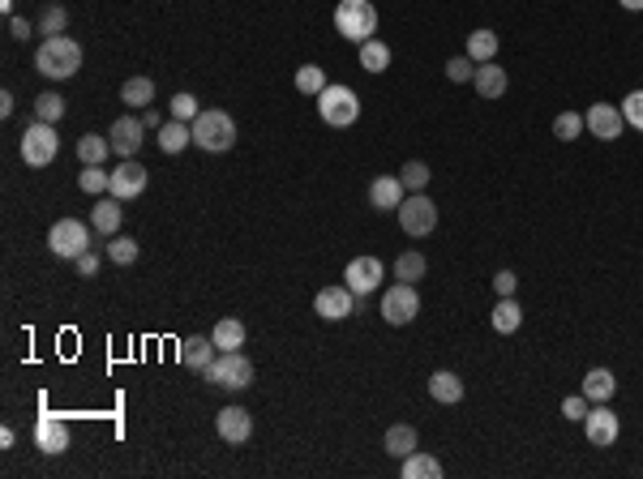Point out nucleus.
Segmentation results:
<instances>
[{"instance_id":"nucleus-1","label":"nucleus","mask_w":643,"mask_h":479,"mask_svg":"<svg viewBox=\"0 0 643 479\" xmlns=\"http://www.w3.org/2000/svg\"><path fill=\"white\" fill-rule=\"evenodd\" d=\"M35 69L44 73L48 82H65V77H74L82 69V48H77L69 35H52L39 43L35 51Z\"/></svg>"},{"instance_id":"nucleus-2","label":"nucleus","mask_w":643,"mask_h":479,"mask_svg":"<svg viewBox=\"0 0 643 479\" xmlns=\"http://www.w3.org/2000/svg\"><path fill=\"white\" fill-rule=\"evenodd\" d=\"M194 145L206 150V154L232 150V145H236V120L227 116V112H219V107L198 112V120H194Z\"/></svg>"},{"instance_id":"nucleus-3","label":"nucleus","mask_w":643,"mask_h":479,"mask_svg":"<svg viewBox=\"0 0 643 479\" xmlns=\"http://www.w3.org/2000/svg\"><path fill=\"white\" fill-rule=\"evenodd\" d=\"M335 30L352 39L356 48L361 43H369L373 35H377V9H373V0H339L335 4Z\"/></svg>"},{"instance_id":"nucleus-4","label":"nucleus","mask_w":643,"mask_h":479,"mask_svg":"<svg viewBox=\"0 0 643 479\" xmlns=\"http://www.w3.org/2000/svg\"><path fill=\"white\" fill-rule=\"evenodd\" d=\"M202 377L215 385V389H249L253 385V359L245 351H219L202 368Z\"/></svg>"},{"instance_id":"nucleus-5","label":"nucleus","mask_w":643,"mask_h":479,"mask_svg":"<svg viewBox=\"0 0 643 479\" xmlns=\"http://www.w3.org/2000/svg\"><path fill=\"white\" fill-rule=\"evenodd\" d=\"M318 116L330 124V129H347V124H356L361 120V98L352 86H326L318 95Z\"/></svg>"},{"instance_id":"nucleus-6","label":"nucleus","mask_w":643,"mask_h":479,"mask_svg":"<svg viewBox=\"0 0 643 479\" xmlns=\"http://www.w3.org/2000/svg\"><path fill=\"white\" fill-rule=\"evenodd\" d=\"M48 248L60 257V262H77V257L91 248V223H82V218H60V223H52Z\"/></svg>"},{"instance_id":"nucleus-7","label":"nucleus","mask_w":643,"mask_h":479,"mask_svg":"<svg viewBox=\"0 0 643 479\" xmlns=\"http://www.w3.org/2000/svg\"><path fill=\"white\" fill-rule=\"evenodd\" d=\"M22 159L26 168H48L52 159H56V150H60V137H56V129H52L48 120H35L30 129L22 133Z\"/></svg>"},{"instance_id":"nucleus-8","label":"nucleus","mask_w":643,"mask_h":479,"mask_svg":"<svg viewBox=\"0 0 643 479\" xmlns=\"http://www.w3.org/2000/svg\"><path fill=\"white\" fill-rule=\"evenodd\" d=\"M382 317L386 326H412L421 317V295H417V283H395L382 295Z\"/></svg>"},{"instance_id":"nucleus-9","label":"nucleus","mask_w":643,"mask_h":479,"mask_svg":"<svg viewBox=\"0 0 643 479\" xmlns=\"http://www.w3.org/2000/svg\"><path fill=\"white\" fill-rule=\"evenodd\" d=\"M399 215V227L408 232V236H429L433 227H438V206L425 197V192H412V197H403V206L395 210Z\"/></svg>"},{"instance_id":"nucleus-10","label":"nucleus","mask_w":643,"mask_h":479,"mask_svg":"<svg viewBox=\"0 0 643 479\" xmlns=\"http://www.w3.org/2000/svg\"><path fill=\"white\" fill-rule=\"evenodd\" d=\"M314 312H318L322 321H347L352 312H356V291L339 283V287H322L314 295Z\"/></svg>"},{"instance_id":"nucleus-11","label":"nucleus","mask_w":643,"mask_h":479,"mask_svg":"<svg viewBox=\"0 0 643 479\" xmlns=\"http://www.w3.org/2000/svg\"><path fill=\"white\" fill-rule=\"evenodd\" d=\"M618 415L609 411V403H596V411H588V420H583V436H588V445H596V450H609L614 441H618Z\"/></svg>"},{"instance_id":"nucleus-12","label":"nucleus","mask_w":643,"mask_h":479,"mask_svg":"<svg viewBox=\"0 0 643 479\" xmlns=\"http://www.w3.org/2000/svg\"><path fill=\"white\" fill-rule=\"evenodd\" d=\"M382 279H386V265L377 262V257H352L344 270V283L356 295H369V291L382 287Z\"/></svg>"},{"instance_id":"nucleus-13","label":"nucleus","mask_w":643,"mask_h":479,"mask_svg":"<svg viewBox=\"0 0 643 479\" xmlns=\"http://www.w3.org/2000/svg\"><path fill=\"white\" fill-rule=\"evenodd\" d=\"M107 192H112L116 201H133V197H142V192H147V168H142L138 159H121V168L112 171Z\"/></svg>"},{"instance_id":"nucleus-14","label":"nucleus","mask_w":643,"mask_h":479,"mask_svg":"<svg viewBox=\"0 0 643 479\" xmlns=\"http://www.w3.org/2000/svg\"><path fill=\"white\" fill-rule=\"evenodd\" d=\"M142 133H147V124H142L138 116H121L112 129H107L112 154H121V159H138V150H142Z\"/></svg>"},{"instance_id":"nucleus-15","label":"nucleus","mask_w":643,"mask_h":479,"mask_svg":"<svg viewBox=\"0 0 643 479\" xmlns=\"http://www.w3.org/2000/svg\"><path fill=\"white\" fill-rule=\"evenodd\" d=\"M583 120H588V133H592V137H600V142H614V137H622V124H626L622 107H614V103H592Z\"/></svg>"},{"instance_id":"nucleus-16","label":"nucleus","mask_w":643,"mask_h":479,"mask_svg":"<svg viewBox=\"0 0 643 479\" xmlns=\"http://www.w3.org/2000/svg\"><path fill=\"white\" fill-rule=\"evenodd\" d=\"M35 445H39L44 454H65V450H69V428L60 424V415H52V411L39 415V424H35Z\"/></svg>"},{"instance_id":"nucleus-17","label":"nucleus","mask_w":643,"mask_h":479,"mask_svg":"<svg viewBox=\"0 0 643 479\" xmlns=\"http://www.w3.org/2000/svg\"><path fill=\"white\" fill-rule=\"evenodd\" d=\"M215 428H219V436L227 445H245L249 436H253V415H249L245 407H223Z\"/></svg>"},{"instance_id":"nucleus-18","label":"nucleus","mask_w":643,"mask_h":479,"mask_svg":"<svg viewBox=\"0 0 643 479\" xmlns=\"http://www.w3.org/2000/svg\"><path fill=\"white\" fill-rule=\"evenodd\" d=\"M403 197H408V189H403L399 176H377V180L369 185V206L373 210H399Z\"/></svg>"},{"instance_id":"nucleus-19","label":"nucleus","mask_w":643,"mask_h":479,"mask_svg":"<svg viewBox=\"0 0 643 479\" xmlns=\"http://www.w3.org/2000/svg\"><path fill=\"white\" fill-rule=\"evenodd\" d=\"M121 206H124V201H116L112 192H107V197H99V201H95V210H91V227H95L99 236H121V218H124Z\"/></svg>"},{"instance_id":"nucleus-20","label":"nucleus","mask_w":643,"mask_h":479,"mask_svg":"<svg viewBox=\"0 0 643 479\" xmlns=\"http://www.w3.org/2000/svg\"><path fill=\"white\" fill-rule=\"evenodd\" d=\"M472 86H476V95H480V98H502V95H506V86H511V77H506V69H502V65L485 60V65L476 69V77H472Z\"/></svg>"},{"instance_id":"nucleus-21","label":"nucleus","mask_w":643,"mask_h":479,"mask_svg":"<svg viewBox=\"0 0 643 479\" xmlns=\"http://www.w3.org/2000/svg\"><path fill=\"white\" fill-rule=\"evenodd\" d=\"M215 356H219V347H215V338L210 334H194V338L180 342V364H185V368H198L202 373Z\"/></svg>"},{"instance_id":"nucleus-22","label":"nucleus","mask_w":643,"mask_h":479,"mask_svg":"<svg viewBox=\"0 0 643 479\" xmlns=\"http://www.w3.org/2000/svg\"><path fill=\"white\" fill-rule=\"evenodd\" d=\"M614 394H618V377H614L609 368H588V373H583V398H588L592 407L596 403H609Z\"/></svg>"},{"instance_id":"nucleus-23","label":"nucleus","mask_w":643,"mask_h":479,"mask_svg":"<svg viewBox=\"0 0 643 479\" xmlns=\"http://www.w3.org/2000/svg\"><path fill=\"white\" fill-rule=\"evenodd\" d=\"M429 398H433V403H446V407H455V403H464V381H459L450 368H438V373L429 377Z\"/></svg>"},{"instance_id":"nucleus-24","label":"nucleus","mask_w":643,"mask_h":479,"mask_svg":"<svg viewBox=\"0 0 643 479\" xmlns=\"http://www.w3.org/2000/svg\"><path fill=\"white\" fill-rule=\"evenodd\" d=\"M399 475L403 479H442V462L433 454H408V458H399Z\"/></svg>"},{"instance_id":"nucleus-25","label":"nucleus","mask_w":643,"mask_h":479,"mask_svg":"<svg viewBox=\"0 0 643 479\" xmlns=\"http://www.w3.org/2000/svg\"><path fill=\"white\" fill-rule=\"evenodd\" d=\"M185 145H194V124H189V120H168V124L159 129V150H163V154H180Z\"/></svg>"},{"instance_id":"nucleus-26","label":"nucleus","mask_w":643,"mask_h":479,"mask_svg":"<svg viewBox=\"0 0 643 479\" xmlns=\"http://www.w3.org/2000/svg\"><path fill=\"white\" fill-rule=\"evenodd\" d=\"M489 326H494L497 334H515V330H520V326H523V309L515 304V295H497Z\"/></svg>"},{"instance_id":"nucleus-27","label":"nucleus","mask_w":643,"mask_h":479,"mask_svg":"<svg viewBox=\"0 0 643 479\" xmlns=\"http://www.w3.org/2000/svg\"><path fill=\"white\" fill-rule=\"evenodd\" d=\"M382 445H386V454H391V458H408V454H417L421 436H417V428H412V424H391Z\"/></svg>"},{"instance_id":"nucleus-28","label":"nucleus","mask_w":643,"mask_h":479,"mask_svg":"<svg viewBox=\"0 0 643 479\" xmlns=\"http://www.w3.org/2000/svg\"><path fill=\"white\" fill-rule=\"evenodd\" d=\"M210 338H215V347H219V351H241V347H245V321L223 317L219 326L210 330Z\"/></svg>"},{"instance_id":"nucleus-29","label":"nucleus","mask_w":643,"mask_h":479,"mask_svg":"<svg viewBox=\"0 0 643 479\" xmlns=\"http://www.w3.org/2000/svg\"><path fill=\"white\" fill-rule=\"evenodd\" d=\"M121 103L138 107V112H147L150 103H155V82H150V77H129V82L121 86Z\"/></svg>"},{"instance_id":"nucleus-30","label":"nucleus","mask_w":643,"mask_h":479,"mask_svg":"<svg viewBox=\"0 0 643 479\" xmlns=\"http://www.w3.org/2000/svg\"><path fill=\"white\" fill-rule=\"evenodd\" d=\"M425 270H429V262H425V253H417V248H408V253H399L395 262V279L399 283H421Z\"/></svg>"},{"instance_id":"nucleus-31","label":"nucleus","mask_w":643,"mask_h":479,"mask_svg":"<svg viewBox=\"0 0 643 479\" xmlns=\"http://www.w3.org/2000/svg\"><path fill=\"white\" fill-rule=\"evenodd\" d=\"M361 69H365V73H386V69H391V48H386L382 39L361 43Z\"/></svg>"},{"instance_id":"nucleus-32","label":"nucleus","mask_w":643,"mask_h":479,"mask_svg":"<svg viewBox=\"0 0 643 479\" xmlns=\"http://www.w3.org/2000/svg\"><path fill=\"white\" fill-rule=\"evenodd\" d=\"M468 56L476 60V65L494 60V56H497V35H494V30H485V26H480V30H472V35H468Z\"/></svg>"},{"instance_id":"nucleus-33","label":"nucleus","mask_w":643,"mask_h":479,"mask_svg":"<svg viewBox=\"0 0 643 479\" xmlns=\"http://www.w3.org/2000/svg\"><path fill=\"white\" fill-rule=\"evenodd\" d=\"M112 154V142L99 137V133H86V137H77V159H82V168L86 163H103Z\"/></svg>"},{"instance_id":"nucleus-34","label":"nucleus","mask_w":643,"mask_h":479,"mask_svg":"<svg viewBox=\"0 0 643 479\" xmlns=\"http://www.w3.org/2000/svg\"><path fill=\"white\" fill-rule=\"evenodd\" d=\"M107 185H112V171H103V163H86V168H82V176H77V189L91 192V197L107 192Z\"/></svg>"},{"instance_id":"nucleus-35","label":"nucleus","mask_w":643,"mask_h":479,"mask_svg":"<svg viewBox=\"0 0 643 479\" xmlns=\"http://www.w3.org/2000/svg\"><path fill=\"white\" fill-rule=\"evenodd\" d=\"M326 86H330V82H326V69H322V65H300V69H297V90H300V95L318 98Z\"/></svg>"},{"instance_id":"nucleus-36","label":"nucleus","mask_w":643,"mask_h":479,"mask_svg":"<svg viewBox=\"0 0 643 479\" xmlns=\"http://www.w3.org/2000/svg\"><path fill=\"white\" fill-rule=\"evenodd\" d=\"M429 176H433V171H429V163H421V159H408L403 171H399V180H403L408 192H425L429 189Z\"/></svg>"},{"instance_id":"nucleus-37","label":"nucleus","mask_w":643,"mask_h":479,"mask_svg":"<svg viewBox=\"0 0 643 479\" xmlns=\"http://www.w3.org/2000/svg\"><path fill=\"white\" fill-rule=\"evenodd\" d=\"M65 107H69V103H65V98L56 95V90H44V95L35 98V116H39V120H48V124H56V120H65Z\"/></svg>"},{"instance_id":"nucleus-38","label":"nucleus","mask_w":643,"mask_h":479,"mask_svg":"<svg viewBox=\"0 0 643 479\" xmlns=\"http://www.w3.org/2000/svg\"><path fill=\"white\" fill-rule=\"evenodd\" d=\"M107 257L116 265H133L138 257H142V248H138V240L133 236H112V244H107Z\"/></svg>"},{"instance_id":"nucleus-39","label":"nucleus","mask_w":643,"mask_h":479,"mask_svg":"<svg viewBox=\"0 0 643 479\" xmlns=\"http://www.w3.org/2000/svg\"><path fill=\"white\" fill-rule=\"evenodd\" d=\"M583 129H588V120L579 116V112H562V116L553 120V137H558V142H575Z\"/></svg>"},{"instance_id":"nucleus-40","label":"nucleus","mask_w":643,"mask_h":479,"mask_svg":"<svg viewBox=\"0 0 643 479\" xmlns=\"http://www.w3.org/2000/svg\"><path fill=\"white\" fill-rule=\"evenodd\" d=\"M65 26H69V13L60 9V4H48L44 13H39V35L52 39V35H65Z\"/></svg>"},{"instance_id":"nucleus-41","label":"nucleus","mask_w":643,"mask_h":479,"mask_svg":"<svg viewBox=\"0 0 643 479\" xmlns=\"http://www.w3.org/2000/svg\"><path fill=\"white\" fill-rule=\"evenodd\" d=\"M168 107H172V120H189V124L198 120V98L189 95V90L172 95V103H168Z\"/></svg>"},{"instance_id":"nucleus-42","label":"nucleus","mask_w":643,"mask_h":479,"mask_svg":"<svg viewBox=\"0 0 643 479\" xmlns=\"http://www.w3.org/2000/svg\"><path fill=\"white\" fill-rule=\"evenodd\" d=\"M622 116H626V124H635L643 133V90H631V95L622 98Z\"/></svg>"},{"instance_id":"nucleus-43","label":"nucleus","mask_w":643,"mask_h":479,"mask_svg":"<svg viewBox=\"0 0 643 479\" xmlns=\"http://www.w3.org/2000/svg\"><path fill=\"white\" fill-rule=\"evenodd\" d=\"M472 65H476L472 56H450V60H446V77H450V82H472V77H476Z\"/></svg>"},{"instance_id":"nucleus-44","label":"nucleus","mask_w":643,"mask_h":479,"mask_svg":"<svg viewBox=\"0 0 643 479\" xmlns=\"http://www.w3.org/2000/svg\"><path fill=\"white\" fill-rule=\"evenodd\" d=\"M588 411H592V403H588L583 394H570V398H562V415H567L570 424H575V420H588Z\"/></svg>"},{"instance_id":"nucleus-45","label":"nucleus","mask_w":643,"mask_h":479,"mask_svg":"<svg viewBox=\"0 0 643 479\" xmlns=\"http://www.w3.org/2000/svg\"><path fill=\"white\" fill-rule=\"evenodd\" d=\"M515 287H520V274H515V270H497V274H494V291H497V295H515Z\"/></svg>"},{"instance_id":"nucleus-46","label":"nucleus","mask_w":643,"mask_h":479,"mask_svg":"<svg viewBox=\"0 0 643 479\" xmlns=\"http://www.w3.org/2000/svg\"><path fill=\"white\" fill-rule=\"evenodd\" d=\"M74 265H77V274H82V279H95V274H99V253H95V248H86Z\"/></svg>"},{"instance_id":"nucleus-47","label":"nucleus","mask_w":643,"mask_h":479,"mask_svg":"<svg viewBox=\"0 0 643 479\" xmlns=\"http://www.w3.org/2000/svg\"><path fill=\"white\" fill-rule=\"evenodd\" d=\"M9 35H13V39H26V35H30L26 18H9Z\"/></svg>"},{"instance_id":"nucleus-48","label":"nucleus","mask_w":643,"mask_h":479,"mask_svg":"<svg viewBox=\"0 0 643 479\" xmlns=\"http://www.w3.org/2000/svg\"><path fill=\"white\" fill-rule=\"evenodd\" d=\"M13 107H18V103H13V90H0V116H13Z\"/></svg>"},{"instance_id":"nucleus-49","label":"nucleus","mask_w":643,"mask_h":479,"mask_svg":"<svg viewBox=\"0 0 643 479\" xmlns=\"http://www.w3.org/2000/svg\"><path fill=\"white\" fill-rule=\"evenodd\" d=\"M142 124H147V129H163V120H159V112H155V107H147V112H142Z\"/></svg>"},{"instance_id":"nucleus-50","label":"nucleus","mask_w":643,"mask_h":479,"mask_svg":"<svg viewBox=\"0 0 643 479\" xmlns=\"http://www.w3.org/2000/svg\"><path fill=\"white\" fill-rule=\"evenodd\" d=\"M13 441H18L13 428H0V450H13Z\"/></svg>"},{"instance_id":"nucleus-51","label":"nucleus","mask_w":643,"mask_h":479,"mask_svg":"<svg viewBox=\"0 0 643 479\" xmlns=\"http://www.w3.org/2000/svg\"><path fill=\"white\" fill-rule=\"evenodd\" d=\"M622 9H631V13H643V0H618Z\"/></svg>"},{"instance_id":"nucleus-52","label":"nucleus","mask_w":643,"mask_h":479,"mask_svg":"<svg viewBox=\"0 0 643 479\" xmlns=\"http://www.w3.org/2000/svg\"><path fill=\"white\" fill-rule=\"evenodd\" d=\"M0 9H4V13H13V0H0Z\"/></svg>"}]
</instances>
